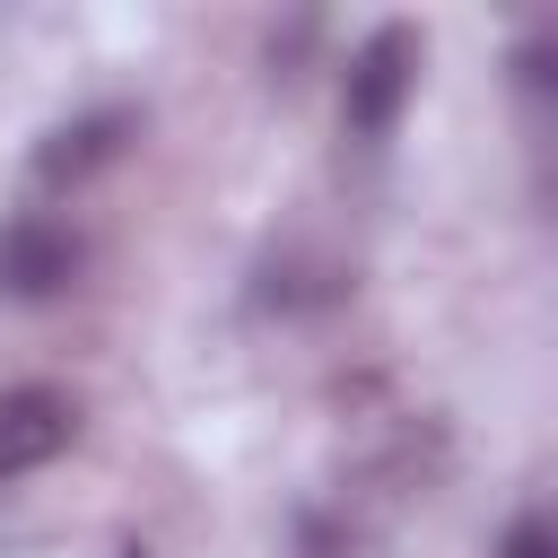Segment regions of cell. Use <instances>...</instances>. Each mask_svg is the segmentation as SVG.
Segmentation results:
<instances>
[{"mask_svg": "<svg viewBox=\"0 0 558 558\" xmlns=\"http://www.w3.org/2000/svg\"><path fill=\"white\" fill-rule=\"evenodd\" d=\"M410 87H418V35H410V26H375V35L349 52V78H340V122H349L357 140H384V131L401 122Z\"/></svg>", "mask_w": 558, "mask_h": 558, "instance_id": "1", "label": "cell"}, {"mask_svg": "<svg viewBox=\"0 0 558 558\" xmlns=\"http://www.w3.org/2000/svg\"><path fill=\"white\" fill-rule=\"evenodd\" d=\"M78 270H87V244H78L61 218L26 209V218H9V227H0V296L44 305V296H70V288H78Z\"/></svg>", "mask_w": 558, "mask_h": 558, "instance_id": "2", "label": "cell"}, {"mask_svg": "<svg viewBox=\"0 0 558 558\" xmlns=\"http://www.w3.org/2000/svg\"><path fill=\"white\" fill-rule=\"evenodd\" d=\"M70 436H78V401L70 392H52V384L0 392V480L44 471L52 453H70Z\"/></svg>", "mask_w": 558, "mask_h": 558, "instance_id": "3", "label": "cell"}, {"mask_svg": "<svg viewBox=\"0 0 558 558\" xmlns=\"http://www.w3.org/2000/svg\"><path fill=\"white\" fill-rule=\"evenodd\" d=\"M122 148H131V113H122V105H96V113L61 122V131L35 148V174H44V183H87V174L113 166Z\"/></svg>", "mask_w": 558, "mask_h": 558, "instance_id": "4", "label": "cell"}, {"mask_svg": "<svg viewBox=\"0 0 558 558\" xmlns=\"http://www.w3.org/2000/svg\"><path fill=\"white\" fill-rule=\"evenodd\" d=\"M497 558H558V541H549V514H514L506 532H497Z\"/></svg>", "mask_w": 558, "mask_h": 558, "instance_id": "5", "label": "cell"}]
</instances>
